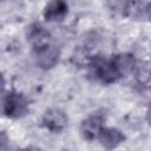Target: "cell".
<instances>
[{"label": "cell", "mask_w": 151, "mask_h": 151, "mask_svg": "<svg viewBox=\"0 0 151 151\" xmlns=\"http://www.w3.org/2000/svg\"><path fill=\"white\" fill-rule=\"evenodd\" d=\"M28 112V101L21 93L9 92L0 96V113L9 118H22Z\"/></svg>", "instance_id": "1"}, {"label": "cell", "mask_w": 151, "mask_h": 151, "mask_svg": "<svg viewBox=\"0 0 151 151\" xmlns=\"http://www.w3.org/2000/svg\"><path fill=\"white\" fill-rule=\"evenodd\" d=\"M92 68H93V73L94 76L104 84H112L116 83L120 79V74L118 73V71L116 70V67L113 66L111 60H106L103 58H93L90 61Z\"/></svg>", "instance_id": "2"}, {"label": "cell", "mask_w": 151, "mask_h": 151, "mask_svg": "<svg viewBox=\"0 0 151 151\" xmlns=\"http://www.w3.org/2000/svg\"><path fill=\"white\" fill-rule=\"evenodd\" d=\"M42 125L52 132H60L67 125V116L59 109H50L44 113Z\"/></svg>", "instance_id": "3"}, {"label": "cell", "mask_w": 151, "mask_h": 151, "mask_svg": "<svg viewBox=\"0 0 151 151\" xmlns=\"http://www.w3.org/2000/svg\"><path fill=\"white\" fill-rule=\"evenodd\" d=\"M27 40L32 44L34 51H38L51 45V34L42 26L34 24L28 27Z\"/></svg>", "instance_id": "4"}, {"label": "cell", "mask_w": 151, "mask_h": 151, "mask_svg": "<svg viewBox=\"0 0 151 151\" xmlns=\"http://www.w3.org/2000/svg\"><path fill=\"white\" fill-rule=\"evenodd\" d=\"M103 123H104V117L98 113L91 114L85 120H83V123L80 125V133H81L83 138H85L87 140L96 139L98 137L100 130L104 127Z\"/></svg>", "instance_id": "5"}, {"label": "cell", "mask_w": 151, "mask_h": 151, "mask_svg": "<svg viewBox=\"0 0 151 151\" xmlns=\"http://www.w3.org/2000/svg\"><path fill=\"white\" fill-rule=\"evenodd\" d=\"M97 138L106 150H113L125 140L123 132L114 127H103Z\"/></svg>", "instance_id": "6"}, {"label": "cell", "mask_w": 151, "mask_h": 151, "mask_svg": "<svg viewBox=\"0 0 151 151\" xmlns=\"http://www.w3.org/2000/svg\"><path fill=\"white\" fill-rule=\"evenodd\" d=\"M59 55L60 52L59 50L54 46V45H48L47 47H44L41 50L35 51V58H37V63L40 67L47 70L53 67L58 60H59Z\"/></svg>", "instance_id": "7"}, {"label": "cell", "mask_w": 151, "mask_h": 151, "mask_svg": "<svg viewBox=\"0 0 151 151\" xmlns=\"http://www.w3.org/2000/svg\"><path fill=\"white\" fill-rule=\"evenodd\" d=\"M68 11V6L64 1H51L45 6L44 18L47 21H61Z\"/></svg>", "instance_id": "8"}, {"label": "cell", "mask_w": 151, "mask_h": 151, "mask_svg": "<svg viewBox=\"0 0 151 151\" xmlns=\"http://www.w3.org/2000/svg\"><path fill=\"white\" fill-rule=\"evenodd\" d=\"M113 66L116 67V70L118 71V73L120 76H125L127 73L133 72L134 66H136V59L133 58L132 54L130 53H120L113 57V59L111 60Z\"/></svg>", "instance_id": "9"}, {"label": "cell", "mask_w": 151, "mask_h": 151, "mask_svg": "<svg viewBox=\"0 0 151 151\" xmlns=\"http://www.w3.org/2000/svg\"><path fill=\"white\" fill-rule=\"evenodd\" d=\"M133 72L136 74V79L138 80V83L140 85L149 86V84H150V66H149L147 61L136 63Z\"/></svg>", "instance_id": "10"}, {"label": "cell", "mask_w": 151, "mask_h": 151, "mask_svg": "<svg viewBox=\"0 0 151 151\" xmlns=\"http://www.w3.org/2000/svg\"><path fill=\"white\" fill-rule=\"evenodd\" d=\"M4 87H5V78H4V76L0 73V92L4 90Z\"/></svg>", "instance_id": "11"}, {"label": "cell", "mask_w": 151, "mask_h": 151, "mask_svg": "<svg viewBox=\"0 0 151 151\" xmlns=\"http://www.w3.org/2000/svg\"><path fill=\"white\" fill-rule=\"evenodd\" d=\"M17 151H39L35 149H22V150H17Z\"/></svg>", "instance_id": "12"}]
</instances>
